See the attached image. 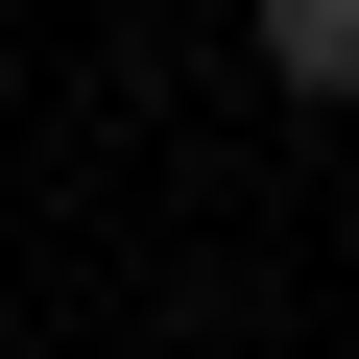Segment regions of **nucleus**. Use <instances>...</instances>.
Segmentation results:
<instances>
[{
  "label": "nucleus",
  "instance_id": "obj_1",
  "mask_svg": "<svg viewBox=\"0 0 359 359\" xmlns=\"http://www.w3.org/2000/svg\"><path fill=\"white\" fill-rule=\"evenodd\" d=\"M264 72L287 96H359V0H264Z\"/></svg>",
  "mask_w": 359,
  "mask_h": 359
}]
</instances>
